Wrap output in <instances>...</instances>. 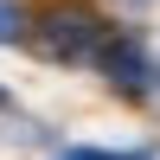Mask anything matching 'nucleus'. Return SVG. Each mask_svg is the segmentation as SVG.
<instances>
[{"label": "nucleus", "mask_w": 160, "mask_h": 160, "mask_svg": "<svg viewBox=\"0 0 160 160\" xmlns=\"http://www.w3.org/2000/svg\"><path fill=\"white\" fill-rule=\"evenodd\" d=\"M32 45L45 51V58L83 64V58H102V51H109V26H102V19H96L90 7H51L45 19H38Z\"/></svg>", "instance_id": "1"}, {"label": "nucleus", "mask_w": 160, "mask_h": 160, "mask_svg": "<svg viewBox=\"0 0 160 160\" xmlns=\"http://www.w3.org/2000/svg\"><path fill=\"white\" fill-rule=\"evenodd\" d=\"M102 71H109V83H122V96H141V90H148V64H141L135 38H109Z\"/></svg>", "instance_id": "2"}, {"label": "nucleus", "mask_w": 160, "mask_h": 160, "mask_svg": "<svg viewBox=\"0 0 160 160\" xmlns=\"http://www.w3.org/2000/svg\"><path fill=\"white\" fill-rule=\"evenodd\" d=\"M19 38H32V19H26V7L0 0V45H19Z\"/></svg>", "instance_id": "3"}, {"label": "nucleus", "mask_w": 160, "mask_h": 160, "mask_svg": "<svg viewBox=\"0 0 160 160\" xmlns=\"http://www.w3.org/2000/svg\"><path fill=\"white\" fill-rule=\"evenodd\" d=\"M58 160H148V154H96V148H64Z\"/></svg>", "instance_id": "4"}]
</instances>
